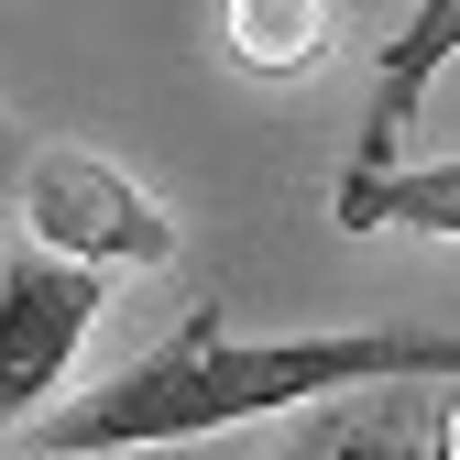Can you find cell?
Segmentation results:
<instances>
[{
	"instance_id": "9c48e42d",
	"label": "cell",
	"mask_w": 460,
	"mask_h": 460,
	"mask_svg": "<svg viewBox=\"0 0 460 460\" xmlns=\"http://www.w3.org/2000/svg\"><path fill=\"white\" fill-rule=\"evenodd\" d=\"M438 428V460H460V394H449V417H428Z\"/></svg>"
},
{
	"instance_id": "7a4b0ae2",
	"label": "cell",
	"mask_w": 460,
	"mask_h": 460,
	"mask_svg": "<svg viewBox=\"0 0 460 460\" xmlns=\"http://www.w3.org/2000/svg\"><path fill=\"white\" fill-rule=\"evenodd\" d=\"M22 230H33V252L77 263V274L164 263V252H176V219H164L110 154H88V143H55V154L22 164Z\"/></svg>"
},
{
	"instance_id": "3957f363",
	"label": "cell",
	"mask_w": 460,
	"mask_h": 460,
	"mask_svg": "<svg viewBox=\"0 0 460 460\" xmlns=\"http://www.w3.org/2000/svg\"><path fill=\"white\" fill-rule=\"evenodd\" d=\"M110 307V274H77L55 252H12L0 263V428H33L44 394L66 384L77 340Z\"/></svg>"
},
{
	"instance_id": "277c9868",
	"label": "cell",
	"mask_w": 460,
	"mask_h": 460,
	"mask_svg": "<svg viewBox=\"0 0 460 460\" xmlns=\"http://www.w3.org/2000/svg\"><path fill=\"white\" fill-rule=\"evenodd\" d=\"M449 55H460V0H417V12L384 33V55H373V110H362V143H351V176H394V154H406L428 88L449 77Z\"/></svg>"
},
{
	"instance_id": "52a82bcc",
	"label": "cell",
	"mask_w": 460,
	"mask_h": 460,
	"mask_svg": "<svg viewBox=\"0 0 460 460\" xmlns=\"http://www.w3.org/2000/svg\"><path fill=\"white\" fill-rule=\"evenodd\" d=\"M219 44L242 55V66H263V77H296L307 55L329 44V12H318V0H230Z\"/></svg>"
},
{
	"instance_id": "6da1fadb",
	"label": "cell",
	"mask_w": 460,
	"mask_h": 460,
	"mask_svg": "<svg viewBox=\"0 0 460 460\" xmlns=\"http://www.w3.org/2000/svg\"><path fill=\"white\" fill-rule=\"evenodd\" d=\"M384 384H460V329H307V340H230L198 318L187 340L143 351L132 373H110L99 394L55 406L22 428L33 460H154V449H198L219 428L252 417H296L340 406V394H384Z\"/></svg>"
},
{
	"instance_id": "5b68a950",
	"label": "cell",
	"mask_w": 460,
	"mask_h": 460,
	"mask_svg": "<svg viewBox=\"0 0 460 460\" xmlns=\"http://www.w3.org/2000/svg\"><path fill=\"white\" fill-rule=\"evenodd\" d=\"M329 219L340 230H438V242H460V154L394 164V176H340Z\"/></svg>"
},
{
	"instance_id": "8992f818",
	"label": "cell",
	"mask_w": 460,
	"mask_h": 460,
	"mask_svg": "<svg viewBox=\"0 0 460 460\" xmlns=\"http://www.w3.org/2000/svg\"><path fill=\"white\" fill-rule=\"evenodd\" d=\"M417 384H384V394H340V406H318L296 428V449H274V460H417L428 449V417L406 406Z\"/></svg>"
},
{
	"instance_id": "30bf717a",
	"label": "cell",
	"mask_w": 460,
	"mask_h": 460,
	"mask_svg": "<svg viewBox=\"0 0 460 460\" xmlns=\"http://www.w3.org/2000/svg\"><path fill=\"white\" fill-rule=\"evenodd\" d=\"M154 460H198V449H154Z\"/></svg>"
},
{
	"instance_id": "ba28073f",
	"label": "cell",
	"mask_w": 460,
	"mask_h": 460,
	"mask_svg": "<svg viewBox=\"0 0 460 460\" xmlns=\"http://www.w3.org/2000/svg\"><path fill=\"white\" fill-rule=\"evenodd\" d=\"M22 164H33V154L12 143V121H0V198H22Z\"/></svg>"
}]
</instances>
